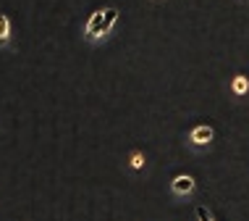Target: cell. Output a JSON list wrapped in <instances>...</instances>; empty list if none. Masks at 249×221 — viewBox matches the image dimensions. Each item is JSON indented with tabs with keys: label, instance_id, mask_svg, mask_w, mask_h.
I'll return each instance as SVG.
<instances>
[{
	"label": "cell",
	"instance_id": "6da1fadb",
	"mask_svg": "<svg viewBox=\"0 0 249 221\" xmlns=\"http://www.w3.org/2000/svg\"><path fill=\"white\" fill-rule=\"evenodd\" d=\"M118 19H121V11L116 8V5L92 11L89 16H87V21H84L82 37L87 40V42H92V45L105 42V40L113 35V29L118 26Z\"/></svg>",
	"mask_w": 249,
	"mask_h": 221
},
{
	"label": "cell",
	"instance_id": "7a4b0ae2",
	"mask_svg": "<svg viewBox=\"0 0 249 221\" xmlns=\"http://www.w3.org/2000/svg\"><path fill=\"white\" fill-rule=\"evenodd\" d=\"M213 142H215V129L210 124H194L192 129L186 132V145H189L192 150H197V153L210 150Z\"/></svg>",
	"mask_w": 249,
	"mask_h": 221
},
{
	"label": "cell",
	"instance_id": "3957f363",
	"mask_svg": "<svg viewBox=\"0 0 249 221\" xmlns=\"http://www.w3.org/2000/svg\"><path fill=\"white\" fill-rule=\"evenodd\" d=\"M194 190H197V179L192 174H176L171 179V195L173 198H189V195H194Z\"/></svg>",
	"mask_w": 249,
	"mask_h": 221
},
{
	"label": "cell",
	"instance_id": "277c9868",
	"mask_svg": "<svg viewBox=\"0 0 249 221\" xmlns=\"http://www.w3.org/2000/svg\"><path fill=\"white\" fill-rule=\"evenodd\" d=\"M228 90H231L233 98H244L249 95V77H244V74H233L231 84H228Z\"/></svg>",
	"mask_w": 249,
	"mask_h": 221
},
{
	"label": "cell",
	"instance_id": "5b68a950",
	"mask_svg": "<svg viewBox=\"0 0 249 221\" xmlns=\"http://www.w3.org/2000/svg\"><path fill=\"white\" fill-rule=\"evenodd\" d=\"M11 40H13V24L8 13H0V48H11Z\"/></svg>",
	"mask_w": 249,
	"mask_h": 221
},
{
	"label": "cell",
	"instance_id": "8992f818",
	"mask_svg": "<svg viewBox=\"0 0 249 221\" xmlns=\"http://www.w3.org/2000/svg\"><path fill=\"white\" fill-rule=\"evenodd\" d=\"M129 166H131V171H144V166H147V156H144V150H134L129 153Z\"/></svg>",
	"mask_w": 249,
	"mask_h": 221
},
{
	"label": "cell",
	"instance_id": "52a82bcc",
	"mask_svg": "<svg viewBox=\"0 0 249 221\" xmlns=\"http://www.w3.org/2000/svg\"><path fill=\"white\" fill-rule=\"evenodd\" d=\"M197 221H215V219H213V213L207 211L205 205H199V208H197Z\"/></svg>",
	"mask_w": 249,
	"mask_h": 221
},
{
	"label": "cell",
	"instance_id": "ba28073f",
	"mask_svg": "<svg viewBox=\"0 0 249 221\" xmlns=\"http://www.w3.org/2000/svg\"><path fill=\"white\" fill-rule=\"evenodd\" d=\"M150 3H165V0H150Z\"/></svg>",
	"mask_w": 249,
	"mask_h": 221
}]
</instances>
